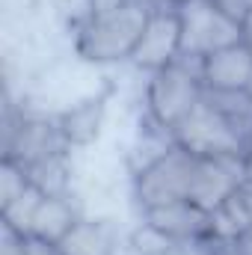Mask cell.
Returning <instances> with one entry per match:
<instances>
[{"instance_id": "cell-1", "label": "cell", "mask_w": 252, "mask_h": 255, "mask_svg": "<svg viewBox=\"0 0 252 255\" xmlns=\"http://www.w3.org/2000/svg\"><path fill=\"white\" fill-rule=\"evenodd\" d=\"M151 3L127 0L107 12H89L74 21V54L92 65L130 63V54L145 30Z\"/></svg>"}, {"instance_id": "cell-2", "label": "cell", "mask_w": 252, "mask_h": 255, "mask_svg": "<svg viewBox=\"0 0 252 255\" xmlns=\"http://www.w3.org/2000/svg\"><path fill=\"white\" fill-rule=\"evenodd\" d=\"M145 77H148L145 92H142L145 119L166 133H172L175 125L205 98L199 63H193V60L181 57L172 65H166L154 74H145Z\"/></svg>"}, {"instance_id": "cell-3", "label": "cell", "mask_w": 252, "mask_h": 255, "mask_svg": "<svg viewBox=\"0 0 252 255\" xmlns=\"http://www.w3.org/2000/svg\"><path fill=\"white\" fill-rule=\"evenodd\" d=\"M181 27V57L205 60L214 51L244 42V21L229 15L214 0H172Z\"/></svg>"}, {"instance_id": "cell-4", "label": "cell", "mask_w": 252, "mask_h": 255, "mask_svg": "<svg viewBox=\"0 0 252 255\" xmlns=\"http://www.w3.org/2000/svg\"><path fill=\"white\" fill-rule=\"evenodd\" d=\"M71 151L65 145L57 116H45V113H30V110H15L12 104H6L3 113V157L21 163V166H33L45 157Z\"/></svg>"}, {"instance_id": "cell-5", "label": "cell", "mask_w": 252, "mask_h": 255, "mask_svg": "<svg viewBox=\"0 0 252 255\" xmlns=\"http://www.w3.org/2000/svg\"><path fill=\"white\" fill-rule=\"evenodd\" d=\"M172 142L196 157H244L250 148L241 130L208 101V95L175 125Z\"/></svg>"}, {"instance_id": "cell-6", "label": "cell", "mask_w": 252, "mask_h": 255, "mask_svg": "<svg viewBox=\"0 0 252 255\" xmlns=\"http://www.w3.org/2000/svg\"><path fill=\"white\" fill-rule=\"evenodd\" d=\"M193 169H196V154H190L187 148L172 142L154 163H148L145 169L130 175L133 199L139 205V214L151 211V208H160V205H172V202L190 199Z\"/></svg>"}, {"instance_id": "cell-7", "label": "cell", "mask_w": 252, "mask_h": 255, "mask_svg": "<svg viewBox=\"0 0 252 255\" xmlns=\"http://www.w3.org/2000/svg\"><path fill=\"white\" fill-rule=\"evenodd\" d=\"M181 60V27L172 3H157L151 6V15L145 21V30L130 54V63L142 74H154L166 65Z\"/></svg>"}, {"instance_id": "cell-8", "label": "cell", "mask_w": 252, "mask_h": 255, "mask_svg": "<svg viewBox=\"0 0 252 255\" xmlns=\"http://www.w3.org/2000/svg\"><path fill=\"white\" fill-rule=\"evenodd\" d=\"M244 184V157H196L190 202H196L205 211H217Z\"/></svg>"}, {"instance_id": "cell-9", "label": "cell", "mask_w": 252, "mask_h": 255, "mask_svg": "<svg viewBox=\"0 0 252 255\" xmlns=\"http://www.w3.org/2000/svg\"><path fill=\"white\" fill-rule=\"evenodd\" d=\"M142 220L151 223L154 229H160L163 235L175 238L178 244H187V247H202L211 241V211L199 208L190 199L142 211Z\"/></svg>"}, {"instance_id": "cell-10", "label": "cell", "mask_w": 252, "mask_h": 255, "mask_svg": "<svg viewBox=\"0 0 252 255\" xmlns=\"http://www.w3.org/2000/svg\"><path fill=\"white\" fill-rule=\"evenodd\" d=\"M199 74L205 92H241L252 83V54L244 42L214 51L199 60Z\"/></svg>"}, {"instance_id": "cell-11", "label": "cell", "mask_w": 252, "mask_h": 255, "mask_svg": "<svg viewBox=\"0 0 252 255\" xmlns=\"http://www.w3.org/2000/svg\"><path fill=\"white\" fill-rule=\"evenodd\" d=\"M107 101H110L107 92H101V95H89L71 104L68 110L57 113V125H60V133L68 148H89L101 136L104 122H107Z\"/></svg>"}, {"instance_id": "cell-12", "label": "cell", "mask_w": 252, "mask_h": 255, "mask_svg": "<svg viewBox=\"0 0 252 255\" xmlns=\"http://www.w3.org/2000/svg\"><path fill=\"white\" fill-rule=\"evenodd\" d=\"M57 253L60 255H116L119 253V229H116V223L110 217L80 214V220L57 244Z\"/></svg>"}, {"instance_id": "cell-13", "label": "cell", "mask_w": 252, "mask_h": 255, "mask_svg": "<svg viewBox=\"0 0 252 255\" xmlns=\"http://www.w3.org/2000/svg\"><path fill=\"white\" fill-rule=\"evenodd\" d=\"M80 214H83V211L74 205L71 196H45L42 205H39V211H36L30 238L57 247L65 235H68V229L80 220Z\"/></svg>"}, {"instance_id": "cell-14", "label": "cell", "mask_w": 252, "mask_h": 255, "mask_svg": "<svg viewBox=\"0 0 252 255\" xmlns=\"http://www.w3.org/2000/svg\"><path fill=\"white\" fill-rule=\"evenodd\" d=\"M68 154L71 151L45 157V160H39L27 169L30 181L45 196H71V160H68Z\"/></svg>"}, {"instance_id": "cell-15", "label": "cell", "mask_w": 252, "mask_h": 255, "mask_svg": "<svg viewBox=\"0 0 252 255\" xmlns=\"http://www.w3.org/2000/svg\"><path fill=\"white\" fill-rule=\"evenodd\" d=\"M125 247L130 250V255H187V244H178L175 238L163 235L160 229H154L151 223L139 220L136 229H130V235L125 238Z\"/></svg>"}, {"instance_id": "cell-16", "label": "cell", "mask_w": 252, "mask_h": 255, "mask_svg": "<svg viewBox=\"0 0 252 255\" xmlns=\"http://www.w3.org/2000/svg\"><path fill=\"white\" fill-rule=\"evenodd\" d=\"M208 101L241 130V136L252 142V92L241 89V92H205Z\"/></svg>"}, {"instance_id": "cell-17", "label": "cell", "mask_w": 252, "mask_h": 255, "mask_svg": "<svg viewBox=\"0 0 252 255\" xmlns=\"http://www.w3.org/2000/svg\"><path fill=\"white\" fill-rule=\"evenodd\" d=\"M42 199H45V193L39 190L36 184H30L18 199L6 202V205L0 208V223L30 238V229H33V220H36V211H39Z\"/></svg>"}, {"instance_id": "cell-18", "label": "cell", "mask_w": 252, "mask_h": 255, "mask_svg": "<svg viewBox=\"0 0 252 255\" xmlns=\"http://www.w3.org/2000/svg\"><path fill=\"white\" fill-rule=\"evenodd\" d=\"M30 184H33V181H30L27 166L15 163V160H9V157H3V160H0V208H3L6 202L18 199V196L27 190Z\"/></svg>"}, {"instance_id": "cell-19", "label": "cell", "mask_w": 252, "mask_h": 255, "mask_svg": "<svg viewBox=\"0 0 252 255\" xmlns=\"http://www.w3.org/2000/svg\"><path fill=\"white\" fill-rule=\"evenodd\" d=\"M0 255H30V238L0 223Z\"/></svg>"}, {"instance_id": "cell-20", "label": "cell", "mask_w": 252, "mask_h": 255, "mask_svg": "<svg viewBox=\"0 0 252 255\" xmlns=\"http://www.w3.org/2000/svg\"><path fill=\"white\" fill-rule=\"evenodd\" d=\"M217 6H223L229 15H235L238 21H247L252 12V0H214Z\"/></svg>"}, {"instance_id": "cell-21", "label": "cell", "mask_w": 252, "mask_h": 255, "mask_svg": "<svg viewBox=\"0 0 252 255\" xmlns=\"http://www.w3.org/2000/svg\"><path fill=\"white\" fill-rule=\"evenodd\" d=\"M226 247H229V255H252V226L244 229V232H241L235 241H229Z\"/></svg>"}, {"instance_id": "cell-22", "label": "cell", "mask_w": 252, "mask_h": 255, "mask_svg": "<svg viewBox=\"0 0 252 255\" xmlns=\"http://www.w3.org/2000/svg\"><path fill=\"white\" fill-rule=\"evenodd\" d=\"M30 255H60L54 244H45V241H36L30 238Z\"/></svg>"}, {"instance_id": "cell-23", "label": "cell", "mask_w": 252, "mask_h": 255, "mask_svg": "<svg viewBox=\"0 0 252 255\" xmlns=\"http://www.w3.org/2000/svg\"><path fill=\"white\" fill-rule=\"evenodd\" d=\"M244 45L250 48V54H252V12H250V18L244 21Z\"/></svg>"}, {"instance_id": "cell-24", "label": "cell", "mask_w": 252, "mask_h": 255, "mask_svg": "<svg viewBox=\"0 0 252 255\" xmlns=\"http://www.w3.org/2000/svg\"><path fill=\"white\" fill-rule=\"evenodd\" d=\"M145 3H151V6H157V3H172V0H145Z\"/></svg>"}]
</instances>
